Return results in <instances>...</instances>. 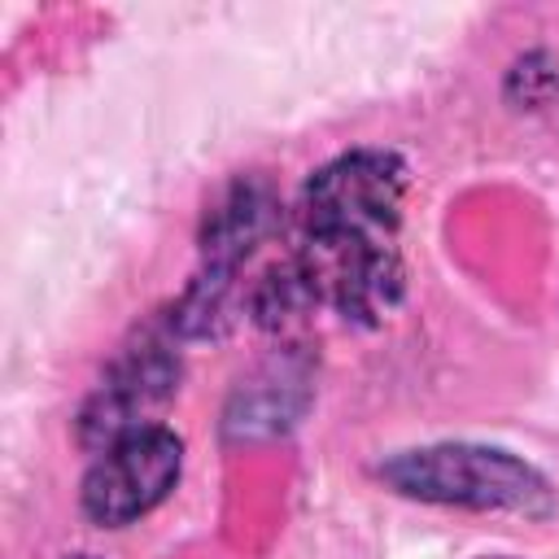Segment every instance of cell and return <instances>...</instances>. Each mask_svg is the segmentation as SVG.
<instances>
[{
	"label": "cell",
	"mask_w": 559,
	"mask_h": 559,
	"mask_svg": "<svg viewBox=\"0 0 559 559\" xmlns=\"http://www.w3.org/2000/svg\"><path fill=\"white\" fill-rule=\"evenodd\" d=\"M74 559H92V555H74Z\"/></svg>",
	"instance_id": "obj_6"
},
{
	"label": "cell",
	"mask_w": 559,
	"mask_h": 559,
	"mask_svg": "<svg viewBox=\"0 0 559 559\" xmlns=\"http://www.w3.org/2000/svg\"><path fill=\"white\" fill-rule=\"evenodd\" d=\"M406 192V166L397 153L358 148L310 175L301 197L306 231L314 236H367L389 240Z\"/></svg>",
	"instance_id": "obj_2"
},
{
	"label": "cell",
	"mask_w": 559,
	"mask_h": 559,
	"mask_svg": "<svg viewBox=\"0 0 559 559\" xmlns=\"http://www.w3.org/2000/svg\"><path fill=\"white\" fill-rule=\"evenodd\" d=\"M384 485L406 498L424 502H454L476 511H520V515H550L555 489L550 480L528 467L524 459L493 450V445H424L402 450L376 467Z\"/></svg>",
	"instance_id": "obj_1"
},
{
	"label": "cell",
	"mask_w": 559,
	"mask_h": 559,
	"mask_svg": "<svg viewBox=\"0 0 559 559\" xmlns=\"http://www.w3.org/2000/svg\"><path fill=\"white\" fill-rule=\"evenodd\" d=\"M183 467V445L170 428H140L122 441H114L109 450H100V459L87 467L83 476V515L100 528H122L131 520H140L144 511H153L179 480Z\"/></svg>",
	"instance_id": "obj_3"
},
{
	"label": "cell",
	"mask_w": 559,
	"mask_h": 559,
	"mask_svg": "<svg viewBox=\"0 0 559 559\" xmlns=\"http://www.w3.org/2000/svg\"><path fill=\"white\" fill-rule=\"evenodd\" d=\"M175 380H179V362L166 345L144 341L140 349H127L114 362V371L100 380V389L87 397L79 415V441L92 450H109L114 441L148 428L140 424V415L166 402Z\"/></svg>",
	"instance_id": "obj_4"
},
{
	"label": "cell",
	"mask_w": 559,
	"mask_h": 559,
	"mask_svg": "<svg viewBox=\"0 0 559 559\" xmlns=\"http://www.w3.org/2000/svg\"><path fill=\"white\" fill-rule=\"evenodd\" d=\"M271 223H275L271 188L258 179H236L227 188V197L205 214V231H201L205 271H201V280L231 284L236 266L253 253V245L271 231Z\"/></svg>",
	"instance_id": "obj_5"
}]
</instances>
